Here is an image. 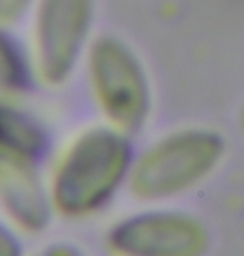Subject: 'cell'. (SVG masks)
Returning a JSON list of instances; mask_svg holds the SVG:
<instances>
[{
	"instance_id": "cell-11",
	"label": "cell",
	"mask_w": 244,
	"mask_h": 256,
	"mask_svg": "<svg viewBox=\"0 0 244 256\" xmlns=\"http://www.w3.org/2000/svg\"><path fill=\"white\" fill-rule=\"evenodd\" d=\"M42 256H80V253L71 246H54L49 251H46Z\"/></svg>"
},
{
	"instance_id": "cell-4",
	"label": "cell",
	"mask_w": 244,
	"mask_h": 256,
	"mask_svg": "<svg viewBox=\"0 0 244 256\" xmlns=\"http://www.w3.org/2000/svg\"><path fill=\"white\" fill-rule=\"evenodd\" d=\"M94 0H39L34 24L38 71L49 84H62L88 46Z\"/></svg>"
},
{
	"instance_id": "cell-2",
	"label": "cell",
	"mask_w": 244,
	"mask_h": 256,
	"mask_svg": "<svg viewBox=\"0 0 244 256\" xmlns=\"http://www.w3.org/2000/svg\"><path fill=\"white\" fill-rule=\"evenodd\" d=\"M226 140L207 126L170 132L133 164L130 189L138 199L165 200L194 189L219 167Z\"/></svg>"
},
{
	"instance_id": "cell-12",
	"label": "cell",
	"mask_w": 244,
	"mask_h": 256,
	"mask_svg": "<svg viewBox=\"0 0 244 256\" xmlns=\"http://www.w3.org/2000/svg\"><path fill=\"white\" fill-rule=\"evenodd\" d=\"M241 128L244 130V108H242V112H241Z\"/></svg>"
},
{
	"instance_id": "cell-10",
	"label": "cell",
	"mask_w": 244,
	"mask_h": 256,
	"mask_svg": "<svg viewBox=\"0 0 244 256\" xmlns=\"http://www.w3.org/2000/svg\"><path fill=\"white\" fill-rule=\"evenodd\" d=\"M0 256H22L19 241L2 224H0Z\"/></svg>"
},
{
	"instance_id": "cell-8",
	"label": "cell",
	"mask_w": 244,
	"mask_h": 256,
	"mask_svg": "<svg viewBox=\"0 0 244 256\" xmlns=\"http://www.w3.org/2000/svg\"><path fill=\"white\" fill-rule=\"evenodd\" d=\"M26 83L24 62L14 44L0 32V88L19 90Z\"/></svg>"
},
{
	"instance_id": "cell-7",
	"label": "cell",
	"mask_w": 244,
	"mask_h": 256,
	"mask_svg": "<svg viewBox=\"0 0 244 256\" xmlns=\"http://www.w3.org/2000/svg\"><path fill=\"white\" fill-rule=\"evenodd\" d=\"M46 148L48 135L34 118L0 104V150L36 160L42 157Z\"/></svg>"
},
{
	"instance_id": "cell-9",
	"label": "cell",
	"mask_w": 244,
	"mask_h": 256,
	"mask_svg": "<svg viewBox=\"0 0 244 256\" xmlns=\"http://www.w3.org/2000/svg\"><path fill=\"white\" fill-rule=\"evenodd\" d=\"M34 0H0V22L10 24L26 14Z\"/></svg>"
},
{
	"instance_id": "cell-3",
	"label": "cell",
	"mask_w": 244,
	"mask_h": 256,
	"mask_svg": "<svg viewBox=\"0 0 244 256\" xmlns=\"http://www.w3.org/2000/svg\"><path fill=\"white\" fill-rule=\"evenodd\" d=\"M90 83L112 126L125 134L142 130L152 113V84L145 64L125 40L101 36L90 46Z\"/></svg>"
},
{
	"instance_id": "cell-1",
	"label": "cell",
	"mask_w": 244,
	"mask_h": 256,
	"mask_svg": "<svg viewBox=\"0 0 244 256\" xmlns=\"http://www.w3.org/2000/svg\"><path fill=\"white\" fill-rule=\"evenodd\" d=\"M135 164L128 134L114 126L90 128L64 155L52 184L59 211L81 216L113 198Z\"/></svg>"
},
{
	"instance_id": "cell-5",
	"label": "cell",
	"mask_w": 244,
	"mask_h": 256,
	"mask_svg": "<svg viewBox=\"0 0 244 256\" xmlns=\"http://www.w3.org/2000/svg\"><path fill=\"white\" fill-rule=\"evenodd\" d=\"M110 244L123 256H200L207 248V231L190 214L148 211L120 222Z\"/></svg>"
},
{
	"instance_id": "cell-6",
	"label": "cell",
	"mask_w": 244,
	"mask_h": 256,
	"mask_svg": "<svg viewBox=\"0 0 244 256\" xmlns=\"http://www.w3.org/2000/svg\"><path fill=\"white\" fill-rule=\"evenodd\" d=\"M0 200L26 230L39 231L48 226L49 199L34 160L0 150Z\"/></svg>"
}]
</instances>
